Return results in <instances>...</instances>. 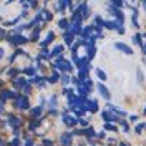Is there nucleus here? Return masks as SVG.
Returning a JSON list of instances; mask_svg holds the SVG:
<instances>
[{"instance_id": "nucleus-1", "label": "nucleus", "mask_w": 146, "mask_h": 146, "mask_svg": "<svg viewBox=\"0 0 146 146\" xmlns=\"http://www.w3.org/2000/svg\"><path fill=\"white\" fill-rule=\"evenodd\" d=\"M15 106H17L18 110H27L30 105H28V100L25 98V96H18V98H17V103H15Z\"/></svg>"}, {"instance_id": "nucleus-2", "label": "nucleus", "mask_w": 146, "mask_h": 146, "mask_svg": "<svg viewBox=\"0 0 146 146\" xmlns=\"http://www.w3.org/2000/svg\"><path fill=\"white\" fill-rule=\"evenodd\" d=\"M60 143L62 146H72V133H63L60 138Z\"/></svg>"}, {"instance_id": "nucleus-3", "label": "nucleus", "mask_w": 146, "mask_h": 146, "mask_svg": "<svg viewBox=\"0 0 146 146\" xmlns=\"http://www.w3.org/2000/svg\"><path fill=\"white\" fill-rule=\"evenodd\" d=\"M96 88H98V91H100V95L103 96V98H106V100H110V91H108V88H106L105 85H101V83H98V85H96Z\"/></svg>"}, {"instance_id": "nucleus-4", "label": "nucleus", "mask_w": 146, "mask_h": 146, "mask_svg": "<svg viewBox=\"0 0 146 146\" xmlns=\"http://www.w3.org/2000/svg\"><path fill=\"white\" fill-rule=\"evenodd\" d=\"M115 48L121 50L123 53H126V55H133V50H131L128 45H125V43H115Z\"/></svg>"}, {"instance_id": "nucleus-5", "label": "nucleus", "mask_w": 146, "mask_h": 146, "mask_svg": "<svg viewBox=\"0 0 146 146\" xmlns=\"http://www.w3.org/2000/svg\"><path fill=\"white\" fill-rule=\"evenodd\" d=\"M63 121L66 126H75L76 123H78V119L73 118V116H70V115H63Z\"/></svg>"}, {"instance_id": "nucleus-6", "label": "nucleus", "mask_w": 146, "mask_h": 146, "mask_svg": "<svg viewBox=\"0 0 146 146\" xmlns=\"http://www.w3.org/2000/svg\"><path fill=\"white\" fill-rule=\"evenodd\" d=\"M9 40H10V43H13V45H20V43H25L27 42V38L22 36V35H17V36H13V38H9Z\"/></svg>"}, {"instance_id": "nucleus-7", "label": "nucleus", "mask_w": 146, "mask_h": 146, "mask_svg": "<svg viewBox=\"0 0 146 146\" xmlns=\"http://www.w3.org/2000/svg\"><path fill=\"white\" fill-rule=\"evenodd\" d=\"M85 108H88L90 111L95 113V111L98 110V103H96V100H90V101H86V103H85Z\"/></svg>"}, {"instance_id": "nucleus-8", "label": "nucleus", "mask_w": 146, "mask_h": 146, "mask_svg": "<svg viewBox=\"0 0 146 146\" xmlns=\"http://www.w3.org/2000/svg\"><path fill=\"white\" fill-rule=\"evenodd\" d=\"M101 116H103L105 121H118V116L111 115V113H108V111H103V113H101Z\"/></svg>"}, {"instance_id": "nucleus-9", "label": "nucleus", "mask_w": 146, "mask_h": 146, "mask_svg": "<svg viewBox=\"0 0 146 146\" xmlns=\"http://www.w3.org/2000/svg\"><path fill=\"white\" fill-rule=\"evenodd\" d=\"M103 27H106V28H110V30H118V23L116 22H103Z\"/></svg>"}, {"instance_id": "nucleus-10", "label": "nucleus", "mask_w": 146, "mask_h": 146, "mask_svg": "<svg viewBox=\"0 0 146 146\" xmlns=\"http://www.w3.org/2000/svg\"><path fill=\"white\" fill-rule=\"evenodd\" d=\"M53 36H55V33H53V32H48V35H46V36H45V40L42 42V45H43V46H45V45H48V43H50V42L53 40Z\"/></svg>"}, {"instance_id": "nucleus-11", "label": "nucleus", "mask_w": 146, "mask_h": 146, "mask_svg": "<svg viewBox=\"0 0 146 146\" xmlns=\"http://www.w3.org/2000/svg\"><path fill=\"white\" fill-rule=\"evenodd\" d=\"M9 123L12 125V126L17 129L18 128V125H20V121H18V118H15V116H9Z\"/></svg>"}, {"instance_id": "nucleus-12", "label": "nucleus", "mask_w": 146, "mask_h": 146, "mask_svg": "<svg viewBox=\"0 0 146 146\" xmlns=\"http://www.w3.org/2000/svg\"><path fill=\"white\" fill-rule=\"evenodd\" d=\"M13 83H15V86H17V88H22V86H25V85H27V82H25L23 78H15Z\"/></svg>"}, {"instance_id": "nucleus-13", "label": "nucleus", "mask_w": 146, "mask_h": 146, "mask_svg": "<svg viewBox=\"0 0 146 146\" xmlns=\"http://www.w3.org/2000/svg\"><path fill=\"white\" fill-rule=\"evenodd\" d=\"M96 75H98V78H100L101 82H105V80H106V73L103 72L101 68H96Z\"/></svg>"}, {"instance_id": "nucleus-14", "label": "nucleus", "mask_w": 146, "mask_h": 146, "mask_svg": "<svg viewBox=\"0 0 146 146\" xmlns=\"http://www.w3.org/2000/svg\"><path fill=\"white\" fill-rule=\"evenodd\" d=\"M62 52H63V46H62V45H56V46L53 48V52H52L50 55H55V56H58V55L62 53Z\"/></svg>"}, {"instance_id": "nucleus-15", "label": "nucleus", "mask_w": 146, "mask_h": 146, "mask_svg": "<svg viewBox=\"0 0 146 146\" xmlns=\"http://www.w3.org/2000/svg\"><path fill=\"white\" fill-rule=\"evenodd\" d=\"M7 98H10V91L9 90L2 91V95H0V103H2V101H5Z\"/></svg>"}, {"instance_id": "nucleus-16", "label": "nucleus", "mask_w": 146, "mask_h": 146, "mask_svg": "<svg viewBox=\"0 0 146 146\" xmlns=\"http://www.w3.org/2000/svg\"><path fill=\"white\" fill-rule=\"evenodd\" d=\"M58 27H60V28H68V27H70V23H68V20L62 18V20L58 22Z\"/></svg>"}, {"instance_id": "nucleus-17", "label": "nucleus", "mask_w": 146, "mask_h": 146, "mask_svg": "<svg viewBox=\"0 0 146 146\" xmlns=\"http://www.w3.org/2000/svg\"><path fill=\"white\" fill-rule=\"evenodd\" d=\"M48 106H50V108H55V106H56V96H50V100H48Z\"/></svg>"}, {"instance_id": "nucleus-18", "label": "nucleus", "mask_w": 146, "mask_h": 146, "mask_svg": "<svg viewBox=\"0 0 146 146\" xmlns=\"http://www.w3.org/2000/svg\"><path fill=\"white\" fill-rule=\"evenodd\" d=\"M72 42H73V35L72 33H66V35H65V43H66V45H72Z\"/></svg>"}, {"instance_id": "nucleus-19", "label": "nucleus", "mask_w": 146, "mask_h": 146, "mask_svg": "<svg viewBox=\"0 0 146 146\" xmlns=\"http://www.w3.org/2000/svg\"><path fill=\"white\" fill-rule=\"evenodd\" d=\"M58 78H60V75H58V73L55 72L53 75L50 76V80H48V82H50V83H55V82H56V80H58Z\"/></svg>"}, {"instance_id": "nucleus-20", "label": "nucleus", "mask_w": 146, "mask_h": 146, "mask_svg": "<svg viewBox=\"0 0 146 146\" xmlns=\"http://www.w3.org/2000/svg\"><path fill=\"white\" fill-rule=\"evenodd\" d=\"M40 113H42V106H38V108H33V110H32V115H33V116H38Z\"/></svg>"}, {"instance_id": "nucleus-21", "label": "nucleus", "mask_w": 146, "mask_h": 146, "mask_svg": "<svg viewBox=\"0 0 146 146\" xmlns=\"http://www.w3.org/2000/svg\"><path fill=\"white\" fill-rule=\"evenodd\" d=\"M138 82L139 83H143V80H145V76H143V72H141V70H139V68H138Z\"/></svg>"}, {"instance_id": "nucleus-22", "label": "nucleus", "mask_w": 146, "mask_h": 146, "mask_svg": "<svg viewBox=\"0 0 146 146\" xmlns=\"http://www.w3.org/2000/svg\"><path fill=\"white\" fill-rule=\"evenodd\" d=\"M85 135H86V136H95V131H93V128H88V129L85 131Z\"/></svg>"}, {"instance_id": "nucleus-23", "label": "nucleus", "mask_w": 146, "mask_h": 146, "mask_svg": "<svg viewBox=\"0 0 146 146\" xmlns=\"http://www.w3.org/2000/svg\"><path fill=\"white\" fill-rule=\"evenodd\" d=\"M133 42H135L136 45H141V36H139V35H135V38H133Z\"/></svg>"}, {"instance_id": "nucleus-24", "label": "nucleus", "mask_w": 146, "mask_h": 146, "mask_svg": "<svg viewBox=\"0 0 146 146\" xmlns=\"http://www.w3.org/2000/svg\"><path fill=\"white\" fill-rule=\"evenodd\" d=\"M42 80H43L42 76H35V78H32L30 82H32V83H42Z\"/></svg>"}, {"instance_id": "nucleus-25", "label": "nucleus", "mask_w": 146, "mask_h": 146, "mask_svg": "<svg viewBox=\"0 0 146 146\" xmlns=\"http://www.w3.org/2000/svg\"><path fill=\"white\" fill-rule=\"evenodd\" d=\"M143 128H146V125H145V123L138 125V126H136V133H141V129H143Z\"/></svg>"}, {"instance_id": "nucleus-26", "label": "nucleus", "mask_w": 146, "mask_h": 146, "mask_svg": "<svg viewBox=\"0 0 146 146\" xmlns=\"http://www.w3.org/2000/svg\"><path fill=\"white\" fill-rule=\"evenodd\" d=\"M62 82L68 83V82H70V76H68V75H62Z\"/></svg>"}, {"instance_id": "nucleus-27", "label": "nucleus", "mask_w": 146, "mask_h": 146, "mask_svg": "<svg viewBox=\"0 0 146 146\" xmlns=\"http://www.w3.org/2000/svg\"><path fill=\"white\" fill-rule=\"evenodd\" d=\"M105 128H106V129H111V131H116V126H113V125H105Z\"/></svg>"}, {"instance_id": "nucleus-28", "label": "nucleus", "mask_w": 146, "mask_h": 146, "mask_svg": "<svg viewBox=\"0 0 146 146\" xmlns=\"http://www.w3.org/2000/svg\"><path fill=\"white\" fill-rule=\"evenodd\" d=\"M78 123H80V125H83V126H86V125H88V121H86L85 118H80V119H78Z\"/></svg>"}, {"instance_id": "nucleus-29", "label": "nucleus", "mask_w": 146, "mask_h": 146, "mask_svg": "<svg viewBox=\"0 0 146 146\" xmlns=\"http://www.w3.org/2000/svg\"><path fill=\"white\" fill-rule=\"evenodd\" d=\"M35 70H36V68H27L25 72H27L28 75H35Z\"/></svg>"}, {"instance_id": "nucleus-30", "label": "nucleus", "mask_w": 146, "mask_h": 146, "mask_svg": "<svg viewBox=\"0 0 146 146\" xmlns=\"http://www.w3.org/2000/svg\"><path fill=\"white\" fill-rule=\"evenodd\" d=\"M38 35H40V28L33 30V38H38Z\"/></svg>"}, {"instance_id": "nucleus-31", "label": "nucleus", "mask_w": 146, "mask_h": 146, "mask_svg": "<svg viewBox=\"0 0 146 146\" xmlns=\"http://www.w3.org/2000/svg\"><path fill=\"white\" fill-rule=\"evenodd\" d=\"M42 56H52V55H50V52H46V50H43V52H42Z\"/></svg>"}, {"instance_id": "nucleus-32", "label": "nucleus", "mask_w": 146, "mask_h": 146, "mask_svg": "<svg viewBox=\"0 0 146 146\" xmlns=\"http://www.w3.org/2000/svg\"><path fill=\"white\" fill-rule=\"evenodd\" d=\"M43 145H45V146H52V145H53V143H52L50 139H45V141H43Z\"/></svg>"}, {"instance_id": "nucleus-33", "label": "nucleus", "mask_w": 146, "mask_h": 146, "mask_svg": "<svg viewBox=\"0 0 146 146\" xmlns=\"http://www.w3.org/2000/svg\"><path fill=\"white\" fill-rule=\"evenodd\" d=\"M113 5H116V7H123V3L118 2V0H115V2H113Z\"/></svg>"}, {"instance_id": "nucleus-34", "label": "nucleus", "mask_w": 146, "mask_h": 146, "mask_svg": "<svg viewBox=\"0 0 146 146\" xmlns=\"http://www.w3.org/2000/svg\"><path fill=\"white\" fill-rule=\"evenodd\" d=\"M23 28H25V25H20V27L15 28V32H20V30H23Z\"/></svg>"}, {"instance_id": "nucleus-35", "label": "nucleus", "mask_w": 146, "mask_h": 146, "mask_svg": "<svg viewBox=\"0 0 146 146\" xmlns=\"http://www.w3.org/2000/svg\"><path fill=\"white\" fill-rule=\"evenodd\" d=\"M10 146H18V141H17V139H13V141L10 143Z\"/></svg>"}, {"instance_id": "nucleus-36", "label": "nucleus", "mask_w": 146, "mask_h": 146, "mask_svg": "<svg viewBox=\"0 0 146 146\" xmlns=\"http://www.w3.org/2000/svg\"><path fill=\"white\" fill-rule=\"evenodd\" d=\"M3 36H5V32H3V30H2V28H0V40H2V38H3Z\"/></svg>"}, {"instance_id": "nucleus-37", "label": "nucleus", "mask_w": 146, "mask_h": 146, "mask_svg": "<svg viewBox=\"0 0 146 146\" xmlns=\"http://www.w3.org/2000/svg\"><path fill=\"white\" fill-rule=\"evenodd\" d=\"M3 53H5V52H3V48H0V60L3 58Z\"/></svg>"}, {"instance_id": "nucleus-38", "label": "nucleus", "mask_w": 146, "mask_h": 146, "mask_svg": "<svg viewBox=\"0 0 146 146\" xmlns=\"http://www.w3.org/2000/svg\"><path fill=\"white\" fill-rule=\"evenodd\" d=\"M25 146H33V143H32L30 139H27V143H25Z\"/></svg>"}, {"instance_id": "nucleus-39", "label": "nucleus", "mask_w": 146, "mask_h": 146, "mask_svg": "<svg viewBox=\"0 0 146 146\" xmlns=\"http://www.w3.org/2000/svg\"><path fill=\"white\" fill-rule=\"evenodd\" d=\"M3 113V106H2V103H0V115Z\"/></svg>"}, {"instance_id": "nucleus-40", "label": "nucleus", "mask_w": 146, "mask_h": 146, "mask_svg": "<svg viewBox=\"0 0 146 146\" xmlns=\"http://www.w3.org/2000/svg\"><path fill=\"white\" fill-rule=\"evenodd\" d=\"M119 146H128V145H126V143H121V145H119Z\"/></svg>"}, {"instance_id": "nucleus-41", "label": "nucleus", "mask_w": 146, "mask_h": 146, "mask_svg": "<svg viewBox=\"0 0 146 146\" xmlns=\"http://www.w3.org/2000/svg\"><path fill=\"white\" fill-rule=\"evenodd\" d=\"M145 113H146V108H145Z\"/></svg>"}, {"instance_id": "nucleus-42", "label": "nucleus", "mask_w": 146, "mask_h": 146, "mask_svg": "<svg viewBox=\"0 0 146 146\" xmlns=\"http://www.w3.org/2000/svg\"><path fill=\"white\" fill-rule=\"evenodd\" d=\"M82 146H83V145H82Z\"/></svg>"}]
</instances>
